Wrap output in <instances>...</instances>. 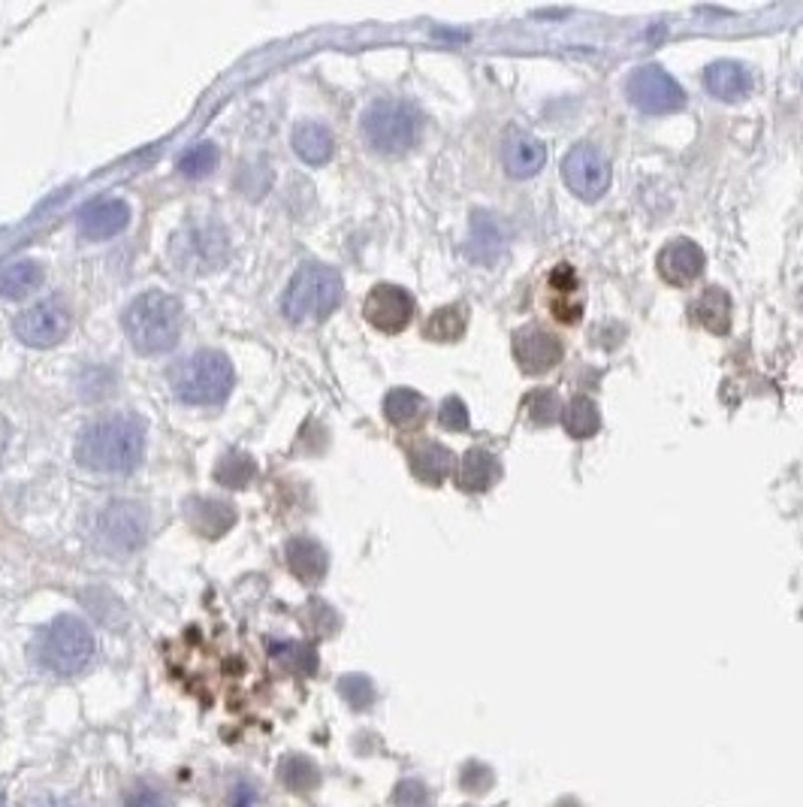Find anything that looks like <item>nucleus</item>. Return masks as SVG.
<instances>
[{
    "label": "nucleus",
    "instance_id": "obj_1",
    "mask_svg": "<svg viewBox=\"0 0 803 807\" xmlns=\"http://www.w3.org/2000/svg\"><path fill=\"white\" fill-rule=\"evenodd\" d=\"M145 457V427L130 415H112L88 424L76 441V460L91 472H133Z\"/></svg>",
    "mask_w": 803,
    "mask_h": 807
},
{
    "label": "nucleus",
    "instance_id": "obj_2",
    "mask_svg": "<svg viewBox=\"0 0 803 807\" xmlns=\"http://www.w3.org/2000/svg\"><path fill=\"white\" fill-rule=\"evenodd\" d=\"M182 302L163 291H145L137 297L121 318L133 351L145 357L172 351L182 339Z\"/></svg>",
    "mask_w": 803,
    "mask_h": 807
},
{
    "label": "nucleus",
    "instance_id": "obj_3",
    "mask_svg": "<svg viewBox=\"0 0 803 807\" xmlns=\"http://www.w3.org/2000/svg\"><path fill=\"white\" fill-rule=\"evenodd\" d=\"M342 291V276L335 269L323 267V263H305L290 279L284 300H281V312L293 323L323 321L339 309Z\"/></svg>",
    "mask_w": 803,
    "mask_h": 807
},
{
    "label": "nucleus",
    "instance_id": "obj_4",
    "mask_svg": "<svg viewBox=\"0 0 803 807\" xmlns=\"http://www.w3.org/2000/svg\"><path fill=\"white\" fill-rule=\"evenodd\" d=\"M94 647V636H91L86 620L64 614V617L52 620L40 632L37 645H33V657L46 671L70 678V675H79L91 662Z\"/></svg>",
    "mask_w": 803,
    "mask_h": 807
},
{
    "label": "nucleus",
    "instance_id": "obj_5",
    "mask_svg": "<svg viewBox=\"0 0 803 807\" xmlns=\"http://www.w3.org/2000/svg\"><path fill=\"white\" fill-rule=\"evenodd\" d=\"M233 381H237V372H233L230 357L221 351H209V348L182 360L172 372V390L188 406L224 402L233 390Z\"/></svg>",
    "mask_w": 803,
    "mask_h": 807
},
{
    "label": "nucleus",
    "instance_id": "obj_6",
    "mask_svg": "<svg viewBox=\"0 0 803 807\" xmlns=\"http://www.w3.org/2000/svg\"><path fill=\"white\" fill-rule=\"evenodd\" d=\"M420 119L405 100H378L363 112L365 142L387 158L405 155L418 140Z\"/></svg>",
    "mask_w": 803,
    "mask_h": 807
},
{
    "label": "nucleus",
    "instance_id": "obj_7",
    "mask_svg": "<svg viewBox=\"0 0 803 807\" xmlns=\"http://www.w3.org/2000/svg\"><path fill=\"white\" fill-rule=\"evenodd\" d=\"M70 327H73V318H70V309L64 302L46 300L24 309L12 321V333L19 336L28 348H54V345L64 342Z\"/></svg>",
    "mask_w": 803,
    "mask_h": 807
},
{
    "label": "nucleus",
    "instance_id": "obj_8",
    "mask_svg": "<svg viewBox=\"0 0 803 807\" xmlns=\"http://www.w3.org/2000/svg\"><path fill=\"white\" fill-rule=\"evenodd\" d=\"M625 88H629L634 107H641L643 112H676L685 103V91L680 82L659 64L638 67L629 76Z\"/></svg>",
    "mask_w": 803,
    "mask_h": 807
},
{
    "label": "nucleus",
    "instance_id": "obj_9",
    "mask_svg": "<svg viewBox=\"0 0 803 807\" xmlns=\"http://www.w3.org/2000/svg\"><path fill=\"white\" fill-rule=\"evenodd\" d=\"M145 511L137 502H109L97 515V538L107 545L112 554H130L145 541Z\"/></svg>",
    "mask_w": 803,
    "mask_h": 807
},
{
    "label": "nucleus",
    "instance_id": "obj_10",
    "mask_svg": "<svg viewBox=\"0 0 803 807\" xmlns=\"http://www.w3.org/2000/svg\"><path fill=\"white\" fill-rule=\"evenodd\" d=\"M562 172H565L568 188L583 200H599L611 185V163L590 142H578L568 151Z\"/></svg>",
    "mask_w": 803,
    "mask_h": 807
},
{
    "label": "nucleus",
    "instance_id": "obj_11",
    "mask_svg": "<svg viewBox=\"0 0 803 807\" xmlns=\"http://www.w3.org/2000/svg\"><path fill=\"white\" fill-rule=\"evenodd\" d=\"M565 345L541 323H525L514 333V360L525 376H546L562 363Z\"/></svg>",
    "mask_w": 803,
    "mask_h": 807
},
{
    "label": "nucleus",
    "instance_id": "obj_12",
    "mask_svg": "<svg viewBox=\"0 0 803 807\" xmlns=\"http://www.w3.org/2000/svg\"><path fill=\"white\" fill-rule=\"evenodd\" d=\"M363 318L378 333H402L414 321V297L399 285H375L363 302Z\"/></svg>",
    "mask_w": 803,
    "mask_h": 807
},
{
    "label": "nucleus",
    "instance_id": "obj_13",
    "mask_svg": "<svg viewBox=\"0 0 803 807\" xmlns=\"http://www.w3.org/2000/svg\"><path fill=\"white\" fill-rule=\"evenodd\" d=\"M541 302L546 315L556 323L574 327L583 315V293H580V279L571 263H556L541 281Z\"/></svg>",
    "mask_w": 803,
    "mask_h": 807
},
{
    "label": "nucleus",
    "instance_id": "obj_14",
    "mask_svg": "<svg viewBox=\"0 0 803 807\" xmlns=\"http://www.w3.org/2000/svg\"><path fill=\"white\" fill-rule=\"evenodd\" d=\"M655 267H659V276H662L668 285H674V288H689L692 281L701 279V272L707 267V258H704L701 246L692 242V239H671V242L659 251Z\"/></svg>",
    "mask_w": 803,
    "mask_h": 807
},
{
    "label": "nucleus",
    "instance_id": "obj_15",
    "mask_svg": "<svg viewBox=\"0 0 803 807\" xmlns=\"http://www.w3.org/2000/svg\"><path fill=\"white\" fill-rule=\"evenodd\" d=\"M76 225H79L82 237L94 239V242L119 237L121 230L130 225V206L124 200H97L76 216Z\"/></svg>",
    "mask_w": 803,
    "mask_h": 807
},
{
    "label": "nucleus",
    "instance_id": "obj_16",
    "mask_svg": "<svg viewBox=\"0 0 803 807\" xmlns=\"http://www.w3.org/2000/svg\"><path fill=\"white\" fill-rule=\"evenodd\" d=\"M504 170L514 179H532L546 163V146L525 130H508L502 146Z\"/></svg>",
    "mask_w": 803,
    "mask_h": 807
},
{
    "label": "nucleus",
    "instance_id": "obj_17",
    "mask_svg": "<svg viewBox=\"0 0 803 807\" xmlns=\"http://www.w3.org/2000/svg\"><path fill=\"white\" fill-rule=\"evenodd\" d=\"M408 466H411V475L423 481L429 487H439L456 466V457L450 451L448 445L432 439H420L408 448Z\"/></svg>",
    "mask_w": 803,
    "mask_h": 807
},
{
    "label": "nucleus",
    "instance_id": "obj_18",
    "mask_svg": "<svg viewBox=\"0 0 803 807\" xmlns=\"http://www.w3.org/2000/svg\"><path fill=\"white\" fill-rule=\"evenodd\" d=\"M704 88L716 100L737 103V100L750 98L752 73L737 61H716L704 70Z\"/></svg>",
    "mask_w": 803,
    "mask_h": 807
},
{
    "label": "nucleus",
    "instance_id": "obj_19",
    "mask_svg": "<svg viewBox=\"0 0 803 807\" xmlns=\"http://www.w3.org/2000/svg\"><path fill=\"white\" fill-rule=\"evenodd\" d=\"M499 478H502V464H499V457L486 451V448H472V451H465V457L460 460V469H456V487L465 490V494H483V490H490Z\"/></svg>",
    "mask_w": 803,
    "mask_h": 807
},
{
    "label": "nucleus",
    "instance_id": "obj_20",
    "mask_svg": "<svg viewBox=\"0 0 803 807\" xmlns=\"http://www.w3.org/2000/svg\"><path fill=\"white\" fill-rule=\"evenodd\" d=\"M384 418L387 424H393L397 430H420L429 418L426 399L420 397L418 390L408 388H393L384 397Z\"/></svg>",
    "mask_w": 803,
    "mask_h": 807
},
{
    "label": "nucleus",
    "instance_id": "obj_21",
    "mask_svg": "<svg viewBox=\"0 0 803 807\" xmlns=\"http://www.w3.org/2000/svg\"><path fill=\"white\" fill-rule=\"evenodd\" d=\"M731 297L722 288H707V291L697 293V300L689 306V315L697 327H704L710 333L725 336L731 330Z\"/></svg>",
    "mask_w": 803,
    "mask_h": 807
},
{
    "label": "nucleus",
    "instance_id": "obj_22",
    "mask_svg": "<svg viewBox=\"0 0 803 807\" xmlns=\"http://www.w3.org/2000/svg\"><path fill=\"white\" fill-rule=\"evenodd\" d=\"M284 557H288V569L302 584H318L327 575V569H330L327 550L318 541H311V538H290L288 548H284Z\"/></svg>",
    "mask_w": 803,
    "mask_h": 807
},
{
    "label": "nucleus",
    "instance_id": "obj_23",
    "mask_svg": "<svg viewBox=\"0 0 803 807\" xmlns=\"http://www.w3.org/2000/svg\"><path fill=\"white\" fill-rule=\"evenodd\" d=\"M43 279H46L43 263H37V260H16V263H7V267L0 269V297H3V300H22V297H31L33 291H40Z\"/></svg>",
    "mask_w": 803,
    "mask_h": 807
},
{
    "label": "nucleus",
    "instance_id": "obj_24",
    "mask_svg": "<svg viewBox=\"0 0 803 807\" xmlns=\"http://www.w3.org/2000/svg\"><path fill=\"white\" fill-rule=\"evenodd\" d=\"M293 149L311 167H323V163H330L332 151H335V140H332L327 124H321V121H305V124L293 130Z\"/></svg>",
    "mask_w": 803,
    "mask_h": 807
},
{
    "label": "nucleus",
    "instance_id": "obj_25",
    "mask_svg": "<svg viewBox=\"0 0 803 807\" xmlns=\"http://www.w3.org/2000/svg\"><path fill=\"white\" fill-rule=\"evenodd\" d=\"M188 520H191L193 527L200 529L203 536L214 538V536H224L227 529L237 524V511H233V506H227V502L193 499V502H188Z\"/></svg>",
    "mask_w": 803,
    "mask_h": 807
},
{
    "label": "nucleus",
    "instance_id": "obj_26",
    "mask_svg": "<svg viewBox=\"0 0 803 807\" xmlns=\"http://www.w3.org/2000/svg\"><path fill=\"white\" fill-rule=\"evenodd\" d=\"M562 427L571 439H592L601 430V411L595 406V399L590 397H574L562 409Z\"/></svg>",
    "mask_w": 803,
    "mask_h": 807
},
{
    "label": "nucleus",
    "instance_id": "obj_27",
    "mask_svg": "<svg viewBox=\"0 0 803 807\" xmlns=\"http://www.w3.org/2000/svg\"><path fill=\"white\" fill-rule=\"evenodd\" d=\"M465 327H469V309L444 306V309H435V312L429 315L423 336L432 339V342H460L462 336H465Z\"/></svg>",
    "mask_w": 803,
    "mask_h": 807
},
{
    "label": "nucleus",
    "instance_id": "obj_28",
    "mask_svg": "<svg viewBox=\"0 0 803 807\" xmlns=\"http://www.w3.org/2000/svg\"><path fill=\"white\" fill-rule=\"evenodd\" d=\"M523 411L532 427H553L562 418V399L556 390L538 388L523 399Z\"/></svg>",
    "mask_w": 803,
    "mask_h": 807
},
{
    "label": "nucleus",
    "instance_id": "obj_29",
    "mask_svg": "<svg viewBox=\"0 0 803 807\" xmlns=\"http://www.w3.org/2000/svg\"><path fill=\"white\" fill-rule=\"evenodd\" d=\"M214 167H218V149H214V142H197L188 151H182L179 161H175V170L188 176V179H205Z\"/></svg>",
    "mask_w": 803,
    "mask_h": 807
},
{
    "label": "nucleus",
    "instance_id": "obj_30",
    "mask_svg": "<svg viewBox=\"0 0 803 807\" xmlns=\"http://www.w3.org/2000/svg\"><path fill=\"white\" fill-rule=\"evenodd\" d=\"M279 777H281V784L288 786V789L305 793V789H311V786H318V780H321V771H318V765L311 763V759H305V756H300V754H293L279 765Z\"/></svg>",
    "mask_w": 803,
    "mask_h": 807
},
{
    "label": "nucleus",
    "instance_id": "obj_31",
    "mask_svg": "<svg viewBox=\"0 0 803 807\" xmlns=\"http://www.w3.org/2000/svg\"><path fill=\"white\" fill-rule=\"evenodd\" d=\"M254 475H258V466L245 454H227L214 469V478L224 487H245Z\"/></svg>",
    "mask_w": 803,
    "mask_h": 807
},
{
    "label": "nucleus",
    "instance_id": "obj_32",
    "mask_svg": "<svg viewBox=\"0 0 803 807\" xmlns=\"http://www.w3.org/2000/svg\"><path fill=\"white\" fill-rule=\"evenodd\" d=\"M124 807H172V796L154 780H133L124 789Z\"/></svg>",
    "mask_w": 803,
    "mask_h": 807
},
{
    "label": "nucleus",
    "instance_id": "obj_33",
    "mask_svg": "<svg viewBox=\"0 0 803 807\" xmlns=\"http://www.w3.org/2000/svg\"><path fill=\"white\" fill-rule=\"evenodd\" d=\"M439 424L450 432L469 430V409H465V402L460 397L444 399L439 409Z\"/></svg>",
    "mask_w": 803,
    "mask_h": 807
},
{
    "label": "nucleus",
    "instance_id": "obj_34",
    "mask_svg": "<svg viewBox=\"0 0 803 807\" xmlns=\"http://www.w3.org/2000/svg\"><path fill=\"white\" fill-rule=\"evenodd\" d=\"M342 696L354 708H369L372 705V699H375V687H372V680L363 678V675H348V678L342 680Z\"/></svg>",
    "mask_w": 803,
    "mask_h": 807
},
{
    "label": "nucleus",
    "instance_id": "obj_35",
    "mask_svg": "<svg viewBox=\"0 0 803 807\" xmlns=\"http://www.w3.org/2000/svg\"><path fill=\"white\" fill-rule=\"evenodd\" d=\"M260 789L254 780L248 777H239L237 784L227 789V807H260Z\"/></svg>",
    "mask_w": 803,
    "mask_h": 807
},
{
    "label": "nucleus",
    "instance_id": "obj_36",
    "mask_svg": "<svg viewBox=\"0 0 803 807\" xmlns=\"http://www.w3.org/2000/svg\"><path fill=\"white\" fill-rule=\"evenodd\" d=\"M31 807H88L82 801H76V798H67V796H46V798H37Z\"/></svg>",
    "mask_w": 803,
    "mask_h": 807
},
{
    "label": "nucleus",
    "instance_id": "obj_37",
    "mask_svg": "<svg viewBox=\"0 0 803 807\" xmlns=\"http://www.w3.org/2000/svg\"><path fill=\"white\" fill-rule=\"evenodd\" d=\"M0 807H3V793H0Z\"/></svg>",
    "mask_w": 803,
    "mask_h": 807
}]
</instances>
